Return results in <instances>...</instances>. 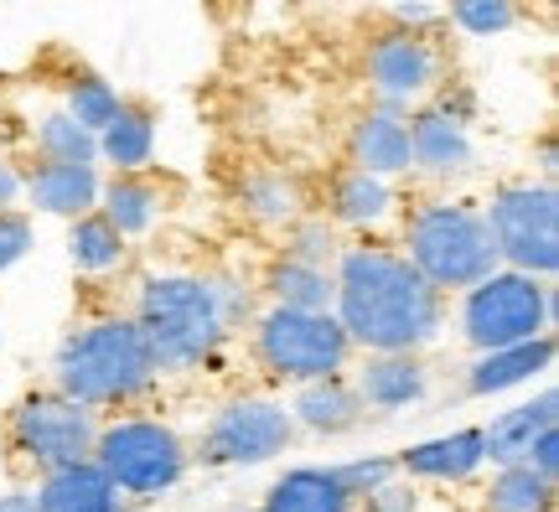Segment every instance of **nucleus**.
<instances>
[{
	"label": "nucleus",
	"instance_id": "1",
	"mask_svg": "<svg viewBox=\"0 0 559 512\" xmlns=\"http://www.w3.org/2000/svg\"><path fill=\"white\" fill-rule=\"evenodd\" d=\"M337 326L353 353H425L445 332V296L394 243H347L337 259Z\"/></svg>",
	"mask_w": 559,
	"mask_h": 512
},
{
	"label": "nucleus",
	"instance_id": "2",
	"mask_svg": "<svg viewBox=\"0 0 559 512\" xmlns=\"http://www.w3.org/2000/svg\"><path fill=\"white\" fill-rule=\"evenodd\" d=\"M156 357L145 347L140 326L120 311L79 321L52 347V389L94 414L130 409V404L156 394Z\"/></svg>",
	"mask_w": 559,
	"mask_h": 512
},
{
	"label": "nucleus",
	"instance_id": "3",
	"mask_svg": "<svg viewBox=\"0 0 559 512\" xmlns=\"http://www.w3.org/2000/svg\"><path fill=\"white\" fill-rule=\"evenodd\" d=\"M130 321L145 336L160 378L207 373L228 347V326L218 315L213 285H207V275H192V270H160V275L140 279Z\"/></svg>",
	"mask_w": 559,
	"mask_h": 512
},
{
	"label": "nucleus",
	"instance_id": "4",
	"mask_svg": "<svg viewBox=\"0 0 559 512\" xmlns=\"http://www.w3.org/2000/svg\"><path fill=\"white\" fill-rule=\"evenodd\" d=\"M400 254L440 296H466L472 285H481L498 270V249L481 223V202L466 198H419L404 213Z\"/></svg>",
	"mask_w": 559,
	"mask_h": 512
},
{
	"label": "nucleus",
	"instance_id": "5",
	"mask_svg": "<svg viewBox=\"0 0 559 512\" xmlns=\"http://www.w3.org/2000/svg\"><path fill=\"white\" fill-rule=\"evenodd\" d=\"M88 461L115 481L124 502H151L181 487V476L192 472V445L160 414H115L99 425Z\"/></svg>",
	"mask_w": 559,
	"mask_h": 512
},
{
	"label": "nucleus",
	"instance_id": "6",
	"mask_svg": "<svg viewBox=\"0 0 559 512\" xmlns=\"http://www.w3.org/2000/svg\"><path fill=\"white\" fill-rule=\"evenodd\" d=\"M249 357L270 383H321L353 368V342L337 326V315H311V311H275L264 306L249 326Z\"/></svg>",
	"mask_w": 559,
	"mask_h": 512
},
{
	"label": "nucleus",
	"instance_id": "7",
	"mask_svg": "<svg viewBox=\"0 0 559 512\" xmlns=\"http://www.w3.org/2000/svg\"><path fill=\"white\" fill-rule=\"evenodd\" d=\"M461 342L472 353H498V347H523L555 336L559 321V290L555 279H528L513 270H492V275L472 285L461 296Z\"/></svg>",
	"mask_w": 559,
	"mask_h": 512
},
{
	"label": "nucleus",
	"instance_id": "8",
	"mask_svg": "<svg viewBox=\"0 0 559 512\" xmlns=\"http://www.w3.org/2000/svg\"><path fill=\"white\" fill-rule=\"evenodd\" d=\"M481 223L498 249V270L528 279L559 275V192L549 181H498L492 198L481 202Z\"/></svg>",
	"mask_w": 559,
	"mask_h": 512
},
{
	"label": "nucleus",
	"instance_id": "9",
	"mask_svg": "<svg viewBox=\"0 0 559 512\" xmlns=\"http://www.w3.org/2000/svg\"><path fill=\"white\" fill-rule=\"evenodd\" d=\"M104 414L83 409L73 398H62L58 389H32L5 409V451L21 472L32 476H52L62 466H79L94 455Z\"/></svg>",
	"mask_w": 559,
	"mask_h": 512
},
{
	"label": "nucleus",
	"instance_id": "10",
	"mask_svg": "<svg viewBox=\"0 0 559 512\" xmlns=\"http://www.w3.org/2000/svg\"><path fill=\"white\" fill-rule=\"evenodd\" d=\"M296 419L270 394H234L213 409V419L198 434L202 466H270L296 445Z\"/></svg>",
	"mask_w": 559,
	"mask_h": 512
},
{
	"label": "nucleus",
	"instance_id": "11",
	"mask_svg": "<svg viewBox=\"0 0 559 512\" xmlns=\"http://www.w3.org/2000/svg\"><path fill=\"white\" fill-rule=\"evenodd\" d=\"M362 79L389 109H409V104L419 109L445 83V47L436 41V32L383 26L379 37L362 47Z\"/></svg>",
	"mask_w": 559,
	"mask_h": 512
},
{
	"label": "nucleus",
	"instance_id": "12",
	"mask_svg": "<svg viewBox=\"0 0 559 512\" xmlns=\"http://www.w3.org/2000/svg\"><path fill=\"white\" fill-rule=\"evenodd\" d=\"M477 166V145H472V124L440 109L436 99L419 104L409 115V171L430 181H456Z\"/></svg>",
	"mask_w": 559,
	"mask_h": 512
},
{
	"label": "nucleus",
	"instance_id": "13",
	"mask_svg": "<svg viewBox=\"0 0 559 512\" xmlns=\"http://www.w3.org/2000/svg\"><path fill=\"white\" fill-rule=\"evenodd\" d=\"M347 166L362 171V177L394 181L409 171V109H389V104H373L362 109L353 124H347Z\"/></svg>",
	"mask_w": 559,
	"mask_h": 512
},
{
	"label": "nucleus",
	"instance_id": "14",
	"mask_svg": "<svg viewBox=\"0 0 559 512\" xmlns=\"http://www.w3.org/2000/svg\"><path fill=\"white\" fill-rule=\"evenodd\" d=\"M234 207L264 234H285L290 223L311 213V192L290 166H249L234 181Z\"/></svg>",
	"mask_w": 559,
	"mask_h": 512
},
{
	"label": "nucleus",
	"instance_id": "15",
	"mask_svg": "<svg viewBox=\"0 0 559 512\" xmlns=\"http://www.w3.org/2000/svg\"><path fill=\"white\" fill-rule=\"evenodd\" d=\"M353 389H358L362 409H415V404L430 398V362L419 353H368L358 362V373H353Z\"/></svg>",
	"mask_w": 559,
	"mask_h": 512
},
{
	"label": "nucleus",
	"instance_id": "16",
	"mask_svg": "<svg viewBox=\"0 0 559 512\" xmlns=\"http://www.w3.org/2000/svg\"><path fill=\"white\" fill-rule=\"evenodd\" d=\"M99 166H58V160H32V171H21V198L47 217H88L99 207Z\"/></svg>",
	"mask_w": 559,
	"mask_h": 512
},
{
	"label": "nucleus",
	"instance_id": "17",
	"mask_svg": "<svg viewBox=\"0 0 559 512\" xmlns=\"http://www.w3.org/2000/svg\"><path fill=\"white\" fill-rule=\"evenodd\" d=\"M555 425H559V394H555V383H549V389H539V398H523V404L492 414L481 425V455H487V466L492 472L498 466H523L528 445L544 430H555Z\"/></svg>",
	"mask_w": 559,
	"mask_h": 512
},
{
	"label": "nucleus",
	"instance_id": "18",
	"mask_svg": "<svg viewBox=\"0 0 559 512\" xmlns=\"http://www.w3.org/2000/svg\"><path fill=\"white\" fill-rule=\"evenodd\" d=\"M400 461L404 481H436V487H461L487 466L481 455V425H466V430L436 434V440H419L409 451L394 455Z\"/></svg>",
	"mask_w": 559,
	"mask_h": 512
},
{
	"label": "nucleus",
	"instance_id": "19",
	"mask_svg": "<svg viewBox=\"0 0 559 512\" xmlns=\"http://www.w3.org/2000/svg\"><path fill=\"white\" fill-rule=\"evenodd\" d=\"M555 368V336H539V342H523V347H498V353H477L466 362V378L461 389L472 398H498L513 394L523 383H534Z\"/></svg>",
	"mask_w": 559,
	"mask_h": 512
},
{
	"label": "nucleus",
	"instance_id": "20",
	"mask_svg": "<svg viewBox=\"0 0 559 512\" xmlns=\"http://www.w3.org/2000/svg\"><path fill=\"white\" fill-rule=\"evenodd\" d=\"M400 213V192L389 187V181L379 177H362V171H353V166H342L337 177L326 181V223L337 228V234H373V228H383L389 217Z\"/></svg>",
	"mask_w": 559,
	"mask_h": 512
},
{
	"label": "nucleus",
	"instance_id": "21",
	"mask_svg": "<svg viewBox=\"0 0 559 512\" xmlns=\"http://www.w3.org/2000/svg\"><path fill=\"white\" fill-rule=\"evenodd\" d=\"M285 409L296 419V430L317 434V440H342V434H353L362 419H368V409H362V398H358V389H353L347 373L296 389V398H290Z\"/></svg>",
	"mask_w": 559,
	"mask_h": 512
},
{
	"label": "nucleus",
	"instance_id": "22",
	"mask_svg": "<svg viewBox=\"0 0 559 512\" xmlns=\"http://www.w3.org/2000/svg\"><path fill=\"white\" fill-rule=\"evenodd\" d=\"M171 202H166V187H160L156 171H130V177H109L99 187V207L94 213L115 228V234L130 243V238L151 234L156 228V217L166 213Z\"/></svg>",
	"mask_w": 559,
	"mask_h": 512
},
{
	"label": "nucleus",
	"instance_id": "23",
	"mask_svg": "<svg viewBox=\"0 0 559 512\" xmlns=\"http://www.w3.org/2000/svg\"><path fill=\"white\" fill-rule=\"evenodd\" d=\"M156 135H160V115L156 104L145 99H124L120 115L99 130V160L115 171V177H130V171H151L156 160Z\"/></svg>",
	"mask_w": 559,
	"mask_h": 512
},
{
	"label": "nucleus",
	"instance_id": "24",
	"mask_svg": "<svg viewBox=\"0 0 559 512\" xmlns=\"http://www.w3.org/2000/svg\"><path fill=\"white\" fill-rule=\"evenodd\" d=\"M32 502H37V512H124L130 508L94 461H79V466H62L52 476H37Z\"/></svg>",
	"mask_w": 559,
	"mask_h": 512
},
{
	"label": "nucleus",
	"instance_id": "25",
	"mask_svg": "<svg viewBox=\"0 0 559 512\" xmlns=\"http://www.w3.org/2000/svg\"><path fill=\"white\" fill-rule=\"evenodd\" d=\"M254 512H358L332 466H290L264 487Z\"/></svg>",
	"mask_w": 559,
	"mask_h": 512
},
{
	"label": "nucleus",
	"instance_id": "26",
	"mask_svg": "<svg viewBox=\"0 0 559 512\" xmlns=\"http://www.w3.org/2000/svg\"><path fill=\"white\" fill-rule=\"evenodd\" d=\"M275 311H311V315H332L337 306V279L332 270H311V264H296V259H270L264 264L260 285H254Z\"/></svg>",
	"mask_w": 559,
	"mask_h": 512
},
{
	"label": "nucleus",
	"instance_id": "27",
	"mask_svg": "<svg viewBox=\"0 0 559 512\" xmlns=\"http://www.w3.org/2000/svg\"><path fill=\"white\" fill-rule=\"evenodd\" d=\"M559 487L534 476L528 466H498L481 487V512H555Z\"/></svg>",
	"mask_w": 559,
	"mask_h": 512
},
{
	"label": "nucleus",
	"instance_id": "28",
	"mask_svg": "<svg viewBox=\"0 0 559 512\" xmlns=\"http://www.w3.org/2000/svg\"><path fill=\"white\" fill-rule=\"evenodd\" d=\"M68 259H73L79 275H115L124 259H130V243L99 213H88L68 223Z\"/></svg>",
	"mask_w": 559,
	"mask_h": 512
},
{
	"label": "nucleus",
	"instance_id": "29",
	"mask_svg": "<svg viewBox=\"0 0 559 512\" xmlns=\"http://www.w3.org/2000/svg\"><path fill=\"white\" fill-rule=\"evenodd\" d=\"M32 145H37V160H58V166H99V140L88 135L79 119L62 115V109H47V115L32 124Z\"/></svg>",
	"mask_w": 559,
	"mask_h": 512
},
{
	"label": "nucleus",
	"instance_id": "30",
	"mask_svg": "<svg viewBox=\"0 0 559 512\" xmlns=\"http://www.w3.org/2000/svg\"><path fill=\"white\" fill-rule=\"evenodd\" d=\"M120 104H124V94L109 79H99V73H73L68 88H62V115L79 119L94 140H99V130L109 119L120 115Z\"/></svg>",
	"mask_w": 559,
	"mask_h": 512
},
{
	"label": "nucleus",
	"instance_id": "31",
	"mask_svg": "<svg viewBox=\"0 0 559 512\" xmlns=\"http://www.w3.org/2000/svg\"><path fill=\"white\" fill-rule=\"evenodd\" d=\"M342 249H347L342 234L321 213H306L280 234V259H296V264H311V270H337Z\"/></svg>",
	"mask_w": 559,
	"mask_h": 512
},
{
	"label": "nucleus",
	"instance_id": "32",
	"mask_svg": "<svg viewBox=\"0 0 559 512\" xmlns=\"http://www.w3.org/2000/svg\"><path fill=\"white\" fill-rule=\"evenodd\" d=\"M519 5L513 0H461L445 5V21H456L466 37H502L508 26H519Z\"/></svg>",
	"mask_w": 559,
	"mask_h": 512
},
{
	"label": "nucleus",
	"instance_id": "33",
	"mask_svg": "<svg viewBox=\"0 0 559 512\" xmlns=\"http://www.w3.org/2000/svg\"><path fill=\"white\" fill-rule=\"evenodd\" d=\"M332 472H337V481L347 487V497L362 502V497H373L379 487L400 481V461H394V455H358V461H342Z\"/></svg>",
	"mask_w": 559,
	"mask_h": 512
},
{
	"label": "nucleus",
	"instance_id": "34",
	"mask_svg": "<svg viewBox=\"0 0 559 512\" xmlns=\"http://www.w3.org/2000/svg\"><path fill=\"white\" fill-rule=\"evenodd\" d=\"M32 243H37V228H32V217L21 213H0V279L16 270L21 259L32 254Z\"/></svg>",
	"mask_w": 559,
	"mask_h": 512
},
{
	"label": "nucleus",
	"instance_id": "35",
	"mask_svg": "<svg viewBox=\"0 0 559 512\" xmlns=\"http://www.w3.org/2000/svg\"><path fill=\"white\" fill-rule=\"evenodd\" d=\"M358 512H419V492H415V481H389V487H379L373 497H362Z\"/></svg>",
	"mask_w": 559,
	"mask_h": 512
},
{
	"label": "nucleus",
	"instance_id": "36",
	"mask_svg": "<svg viewBox=\"0 0 559 512\" xmlns=\"http://www.w3.org/2000/svg\"><path fill=\"white\" fill-rule=\"evenodd\" d=\"M383 16H389V26H400V32H430V26L445 21V5H425V0H415V5H389Z\"/></svg>",
	"mask_w": 559,
	"mask_h": 512
},
{
	"label": "nucleus",
	"instance_id": "37",
	"mask_svg": "<svg viewBox=\"0 0 559 512\" xmlns=\"http://www.w3.org/2000/svg\"><path fill=\"white\" fill-rule=\"evenodd\" d=\"M534 476H544V481H555L559 487V425L555 430H544L534 445H528V461H523Z\"/></svg>",
	"mask_w": 559,
	"mask_h": 512
},
{
	"label": "nucleus",
	"instance_id": "38",
	"mask_svg": "<svg viewBox=\"0 0 559 512\" xmlns=\"http://www.w3.org/2000/svg\"><path fill=\"white\" fill-rule=\"evenodd\" d=\"M21 202V166L11 156H0V213H16Z\"/></svg>",
	"mask_w": 559,
	"mask_h": 512
},
{
	"label": "nucleus",
	"instance_id": "39",
	"mask_svg": "<svg viewBox=\"0 0 559 512\" xmlns=\"http://www.w3.org/2000/svg\"><path fill=\"white\" fill-rule=\"evenodd\" d=\"M555 135H544L539 140V181H549V187H555Z\"/></svg>",
	"mask_w": 559,
	"mask_h": 512
},
{
	"label": "nucleus",
	"instance_id": "40",
	"mask_svg": "<svg viewBox=\"0 0 559 512\" xmlns=\"http://www.w3.org/2000/svg\"><path fill=\"white\" fill-rule=\"evenodd\" d=\"M0 512H37L32 492H0Z\"/></svg>",
	"mask_w": 559,
	"mask_h": 512
},
{
	"label": "nucleus",
	"instance_id": "41",
	"mask_svg": "<svg viewBox=\"0 0 559 512\" xmlns=\"http://www.w3.org/2000/svg\"><path fill=\"white\" fill-rule=\"evenodd\" d=\"M239 512H254V508H239Z\"/></svg>",
	"mask_w": 559,
	"mask_h": 512
}]
</instances>
